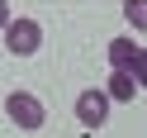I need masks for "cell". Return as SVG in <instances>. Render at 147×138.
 Here are the masks:
<instances>
[{"label":"cell","instance_id":"obj_1","mask_svg":"<svg viewBox=\"0 0 147 138\" xmlns=\"http://www.w3.org/2000/svg\"><path fill=\"white\" fill-rule=\"evenodd\" d=\"M0 38H5V48H10L14 57H33V52L43 48V24L29 19V14H10V24L0 29Z\"/></svg>","mask_w":147,"mask_h":138},{"label":"cell","instance_id":"obj_2","mask_svg":"<svg viewBox=\"0 0 147 138\" xmlns=\"http://www.w3.org/2000/svg\"><path fill=\"white\" fill-rule=\"evenodd\" d=\"M5 114H10V124L19 128V133H38L43 119H48V109H43V100L29 95V90H10V95H5Z\"/></svg>","mask_w":147,"mask_h":138},{"label":"cell","instance_id":"obj_3","mask_svg":"<svg viewBox=\"0 0 147 138\" xmlns=\"http://www.w3.org/2000/svg\"><path fill=\"white\" fill-rule=\"evenodd\" d=\"M76 119H81V128H105V119H109V90H81L76 95Z\"/></svg>","mask_w":147,"mask_h":138},{"label":"cell","instance_id":"obj_4","mask_svg":"<svg viewBox=\"0 0 147 138\" xmlns=\"http://www.w3.org/2000/svg\"><path fill=\"white\" fill-rule=\"evenodd\" d=\"M105 90H109V100H133L142 86H138V76H133L128 67H114V76H109V86H105Z\"/></svg>","mask_w":147,"mask_h":138},{"label":"cell","instance_id":"obj_5","mask_svg":"<svg viewBox=\"0 0 147 138\" xmlns=\"http://www.w3.org/2000/svg\"><path fill=\"white\" fill-rule=\"evenodd\" d=\"M133 57H138V43L133 38H114L109 43V67H133Z\"/></svg>","mask_w":147,"mask_h":138},{"label":"cell","instance_id":"obj_6","mask_svg":"<svg viewBox=\"0 0 147 138\" xmlns=\"http://www.w3.org/2000/svg\"><path fill=\"white\" fill-rule=\"evenodd\" d=\"M123 14H128V24H133V29H142V33H147V0H128Z\"/></svg>","mask_w":147,"mask_h":138},{"label":"cell","instance_id":"obj_7","mask_svg":"<svg viewBox=\"0 0 147 138\" xmlns=\"http://www.w3.org/2000/svg\"><path fill=\"white\" fill-rule=\"evenodd\" d=\"M5 24H10V5L0 0V29H5Z\"/></svg>","mask_w":147,"mask_h":138}]
</instances>
